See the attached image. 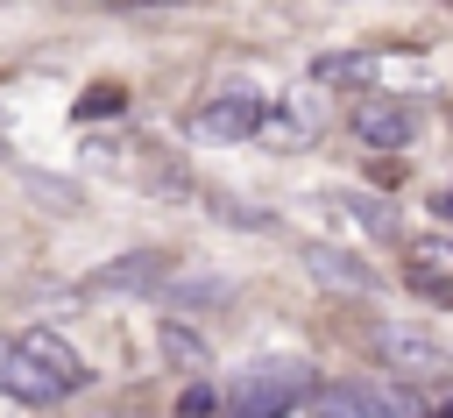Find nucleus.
I'll use <instances>...</instances> for the list:
<instances>
[{"label":"nucleus","mask_w":453,"mask_h":418,"mask_svg":"<svg viewBox=\"0 0 453 418\" xmlns=\"http://www.w3.org/2000/svg\"><path fill=\"white\" fill-rule=\"evenodd\" d=\"M0 390L21 397V404H64L85 390V361L64 333L50 326H21L0 340Z\"/></svg>","instance_id":"obj_1"},{"label":"nucleus","mask_w":453,"mask_h":418,"mask_svg":"<svg viewBox=\"0 0 453 418\" xmlns=\"http://www.w3.org/2000/svg\"><path fill=\"white\" fill-rule=\"evenodd\" d=\"M219 404H226V418H290L297 404H311V361L304 354H255L226 375Z\"/></svg>","instance_id":"obj_2"},{"label":"nucleus","mask_w":453,"mask_h":418,"mask_svg":"<svg viewBox=\"0 0 453 418\" xmlns=\"http://www.w3.org/2000/svg\"><path fill=\"white\" fill-rule=\"evenodd\" d=\"M311 418H425V397L396 390V383H326L304 404Z\"/></svg>","instance_id":"obj_3"},{"label":"nucleus","mask_w":453,"mask_h":418,"mask_svg":"<svg viewBox=\"0 0 453 418\" xmlns=\"http://www.w3.org/2000/svg\"><path fill=\"white\" fill-rule=\"evenodd\" d=\"M191 128H198L205 142H255V135H269V99L248 92V85H226V92H212V99L191 113Z\"/></svg>","instance_id":"obj_4"},{"label":"nucleus","mask_w":453,"mask_h":418,"mask_svg":"<svg viewBox=\"0 0 453 418\" xmlns=\"http://www.w3.org/2000/svg\"><path fill=\"white\" fill-rule=\"evenodd\" d=\"M418 128H425V113H418L411 99H396V92H368V99L354 106V135H361V149H411Z\"/></svg>","instance_id":"obj_5"},{"label":"nucleus","mask_w":453,"mask_h":418,"mask_svg":"<svg viewBox=\"0 0 453 418\" xmlns=\"http://www.w3.org/2000/svg\"><path fill=\"white\" fill-rule=\"evenodd\" d=\"M375 354H382L396 375H453V354H446L432 333L403 326V319H382V326H375Z\"/></svg>","instance_id":"obj_6"},{"label":"nucleus","mask_w":453,"mask_h":418,"mask_svg":"<svg viewBox=\"0 0 453 418\" xmlns=\"http://www.w3.org/2000/svg\"><path fill=\"white\" fill-rule=\"evenodd\" d=\"M326 120H333L326 92H319V85H290V92L269 106V142H283V149H304V142H311Z\"/></svg>","instance_id":"obj_7"},{"label":"nucleus","mask_w":453,"mask_h":418,"mask_svg":"<svg viewBox=\"0 0 453 418\" xmlns=\"http://www.w3.org/2000/svg\"><path fill=\"white\" fill-rule=\"evenodd\" d=\"M403 283L425 298V305H446L453 312V241H439V234H425V241H411V262H403Z\"/></svg>","instance_id":"obj_8"},{"label":"nucleus","mask_w":453,"mask_h":418,"mask_svg":"<svg viewBox=\"0 0 453 418\" xmlns=\"http://www.w3.org/2000/svg\"><path fill=\"white\" fill-rule=\"evenodd\" d=\"M304 262H311V276H326V283H340V290H375V269H361V262L340 255V248H304Z\"/></svg>","instance_id":"obj_9"},{"label":"nucleus","mask_w":453,"mask_h":418,"mask_svg":"<svg viewBox=\"0 0 453 418\" xmlns=\"http://www.w3.org/2000/svg\"><path fill=\"white\" fill-rule=\"evenodd\" d=\"M163 255H120L113 269H99V290H149V283H163Z\"/></svg>","instance_id":"obj_10"},{"label":"nucleus","mask_w":453,"mask_h":418,"mask_svg":"<svg viewBox=\"0 0 453 418\" xmlns=\"http://www.w3.org/2000/svg\"><path fill=\"white\" fill-rule=\"evenodd\" d=\"M340 205H347V213H354V220H361V227H368V234H396V213H389V205H382V198H361V191H347V198H340Z\"/></svg>","instance_id":"obj_11"},{"label":"nucleus","mask_w":453,"mask_h":418,"mask_svg":"<svg viewBox=\"0 0 453 418\" xmlns=\"http://www.w3.org/2000/svg\"><path fill=\"white\" fill-rule=\"evenodd\" d=\"M163 354H170V361H184V368H205V340H198V333H184L177 319L163 326Z\"/></svg>","instance_id":"obj_12"},{"label":"nucleus","mask_w":453,"mask_h":418,"mask_svg":"<svg viewBox=\"0 0 453 418\" xmlns=\"http://www.w3.org/2000/svg\"><path fill=\"white\" fill-rule=\"evenodd\" d=\"M177 418H212V390H205V383H191V390H184V404H177Z\"/></svg>","instance_id":"obj_13"},{"label":"nucleus","mask_w":453,"mask_h":418,"mask_svg":"<svg viewBox=\"0 0 453 418\" xmlns=\"http://www.w3.org/2000/svg\"><path fill=\"white\" fill-rule=\"evenodd\" d=\"M106 106H113V113H120V92H113V85H99V92H92V99H85V106H78V113H106Z\"/></svg>","instance_id":"obj_14"},{"label":"nucleus","mask_w":453,"mask_h":418,"mask_svg":"<svg viewBox=\"0 0 453 418\" xmlns=\"http://www.w3.org/2000/svg\"><path fill=\"white\" fill-rule=\"evenodd\" d=\"M439 213H446V220H453V191H439Z\"/></svg>","instance_id":"obj_15"},{"label":"nucleus","mask_w":453,"mask_h":418,"mask_svg":"<svg viewBox=\"0 0 453 418\" xmlns=\"http://www.w3.org/2000/svg\"><path fill=\"white\" fill-rule=\"evenodd\" d=\"M432 418H453V397H446V404H439V411H432Z\"/></svg>","instance_id":"obj_16"}]
</instances>
